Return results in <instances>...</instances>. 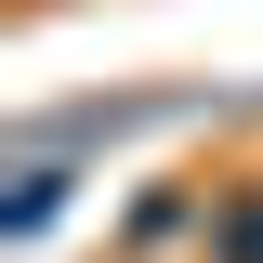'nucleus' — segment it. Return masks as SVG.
Segmentation results:
<instances>
[{
	"mask_svg": "<svg viewBox=\"0 0 263 263\" xmlns=\"http://www.w3.org/2000/svg\"><path fill=\"white\" fill-rule=\"evenodd\" d=\"M197 263H263V184L211 197V250H197Z\"/></svg>",
	"mask_w": 263,
	"mask_h": 263,
	"instance_id": "obj_1",
	"label": "nucleus"
}]
</instances>
